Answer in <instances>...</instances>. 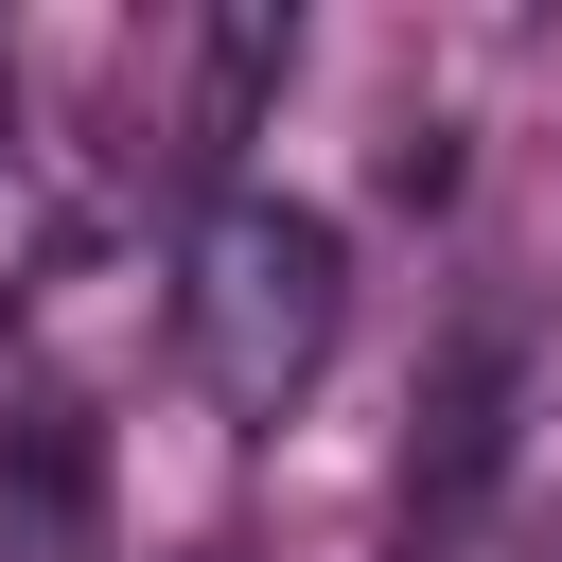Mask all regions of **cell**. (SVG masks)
<instances>
[{
  "label": "cell",
  "mask_w": 562,
  "mask_h": 562,
  "mask_svg": "<svg viewBox=\"0 0 562 562\" xmlns=\"http://www.w3.org/2000/svg\"><path fill=\"white\" fill-rule=\"evenodd\" d=\"M351 334V246L316 193L281 176H228L193 228H176V369L228 404V422H281Z\"/></svg>",
  "instance_id": "cell-1"
},
{
  "label": "cell",
  "mask_w": 562,
  "mask_h": 562,
  "mask_svg": "<svg viewBox=\"0 0 562 562\" xmlns=\"http://www.w3.org/2000/svg\"><path fill=\"white\" fill-rule=\"evenodd\" d=\"M53 246H70V193H53V158H35L18 123H0V316H18L35 281H53Z\"/></svg>",
  "instance_id": "cell-2"
}]
</instances>
